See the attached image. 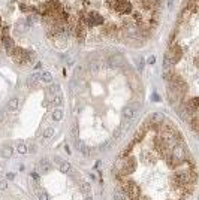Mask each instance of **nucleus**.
Wrapping results in <instances>:
<instances>
[{
    "label": "nucleus",
    "mask_w": 199,
    "mask_h": 200,
    "mask_svg": "<svg viewBox=\"0 0 199 200\" xmlns=\"http://www.w3.org/2000/svg\"><path fill=\"white\" fill-rule=\"evenodd\" d=\"M121 188L126 193V196L130 200H138L139 196H141V191H139V187L136 185V182L133 181H123L121 182Z\"/></svg>",
    "instance_id": "obj_1"
},
{
    "label": "nucleus",
    "mask_w": 199,
    "mask_h": 200,
    "mask_svg": "<svg viewBox=\"0 0 199 200\" xmlns=\"http://www.w3.org/2000/svg\"><path fill=\"white\" fill-rule=\"evenodd\" d=\"M41 79V75L39 73H33L32 76H28V79H27V85H34V84L38 82Z\"/></svg>",
    "instance_id": "obj_7"
},
{
    "label": "nucleus",
    "mask_w": 199,
    "mask_h": 200,
    "mask_svg": "<svg viewBox=\"0 0 199 200\" xmlns=\"http://www.w3.org/2000/svg\"><path fill=\"white\" fill-rule=\"evenodd\" d=\"M39 167H41L43 172H47V170H49V163H48V160H42L41 161V164H39Z\"/></svg>",
    "instance_id": "obj_14"
},
{
    "label": "nucleus",
    "mask_w": 199,
    "mask_h": 200,
    "mask_svg": "<svg viewBox=\"0 0 199 200\" xmlns=\"http://www.w3.org/2000/svg\"><path fill=\"white\" fill-rule=\"evenodd\" d=\"M78 146H79V151L84 152L85 155H90V154H91V152H90V149H89V146L85 145V144H83V142H79V144H78Z\"/></svg>",
    "instance_id": "obj_9"
},
{
    "label": "nucleus",
    "mask_w": 199,
    "mask_h": 200,
    "mask_svg": "<svg viewBox=\"0 0 199 200\" xmlns=\"http://www.w3.org/2000/svg\"><path fill=\"white\" fill-rule=\"evenodd\" d=\"M41 79L42 81H45V82H51V81H53V76H51L49 72H43V73L41 75Z\"/></svg>",
    "instance_id": "obj_11"
},
{
    "label": "nucleus",
    "mask_w": 199,
    "mask_h": 200,
    "mask_svg": "<svg viewBox=\"0 0 199 200\" xmlns=\"http://www.w3.org/2000/svg\"><path fill=\"white\" fill-rule=\"evenodd\" d=\"M136 169V160L135 159H126L123 161V166H121V173L123 175H129V173H133Z\"/></svg>",
    "instance_id": "obj_3"
},
{
    "label": "nucleus",
    "mask_w": 199,
    "mask_h": 200,
    "mask_svg": "<svg viewBox=\"0 0 199 200\" xmlns=\"http://www.w3.org/2000/svg\"><path fill=\"white\" fill-rule=\"evenodd\" d=\"M72 134H74V136H78V127H76V124H74L72 125Z\"/></svg>",
    "instance_id": "obj_17"
},
{
    "label": "nucleus",
    "mask_w": 199,
    "mask_h": 200,
    "mask_svg": "<svg viewBox=\"0 0 199 200\" xmlns=\"http://www.w3.org/2000/svg\"><path fill=\"white\" fill-rule=\"evenodd\" d=\"M17 149H18V152H20V154H26V152H27V146H26V144H24V142H18Z\"/></svg>",
    "instance_id": "obj_10"
},
{
    "label": "nucleus",
    "mask_w": 199,
    "mask_h": 200,
    "mask_svg": "<svg viewBox=\"0 0 199 200\" xmlns=\"http://www.w3.org/2000/svg\"><path fill=\"white\" fill-rule=\"evenodd\" d=\"M3 121V112H0V123Z\"/></svg>",
    "instance_id": "obj_22"
},
{
    "label": "nucleus",
    "mask_w": 199,
    "mask_h": 200,
    "mask_svg": "<svg viewBox=\"0 0 199 200\" xmlns=\"http://www.w3.org/2000/svg\"><path fill=\"white\" fill-rule=\"evenodd\" d=\"M6 188H8L6 181H0V190H6Z\"/></svg>",
    "instance_id": "obj_19"
},
{
    "label": "nucleus",
    "mask_w": 199,
    "mask_h": 200,
    "mask_svg": "<svg viewBox=\"0 0 199 200\" xmlns=\"http://www.w3.org/2000/svg\"><path fill=\"white\" fill-rule=\"evenodd\" d=\"M63 117V112L62 109H55L54 112H53V120H55V121H59V120H62Z\"/></svg>",
    "instance_id": "obj_12"
},
{
    "label": "nucleus",
    "mask_w": 199,
    "mask_h": 200,
    "mask_svg": "<svg viewBox=\"0 0 199 200\" xmlns=\"http://www.w3.org/2000/svg\"><path fill=\"white\" fill-rule=\"evenodd\" d=\"M138 200H148V197H147V196H139V199Z\"/></svg>",
    "instance_id": "obj_21"
},
{
    "label": "nucleus",
    "mask_w": 199,
    "mask_h": 200,
    "mask_svg": "<svg viewBox=\"0 0 199 200\" xmlns=\"http://www.w3.org/2000/svg\"><path fill=\"white\" fill-rule=\"evenodd\" d=\"M136 109H138L136 105H129L127 108H124V110H123V123L129 124L132 120L135 118V115H136Z\"/></svg>",
    "instance_id": "obj_2"
},
{
    "label": "nucleus",
    "mask_w": 199,
    "mask_h": 200,
    "mask_svg": "<svg viewBox=\"0 0 199 200\" xmlns=\"http://www.w3.org/2000/svg\"><path fill=\"white\" fill-rule=\"evenodd\" d=\"M172 157H174V160H177V164L183 163V161L186 160L184 148H181V146H175V148H174V151H172Z\"/></svg>",
    "instance_id": "obj_4"
},
{
    "label": "nucleus",
    "mask_w": 199,
    "mask_h": 200,
    "mask_svg": "<svg viewBox=\"0 0 199 200\" xmlns=\"http://www.w3.org/2000/svg\"><path fill=\"white\" fill-rule=\"evenodd\" d=\"M18 106H20V100L14 97V99H11L9 102H8V110L9 112H17L18 110Z\"/></svg>",
    "instance_id": "obj_6"
},
{
    "label": "nucleus",
    "mask_w": 199,
    "mask_h": 200,
    "mask_svg": "<svg viewBox=\"0 0 199 200\" xmlns=\"http://www.w3.org/2000/svg\"><path fill=\"white\" fill-rule=\"evenodd\" d=\"M53 134H54V129H53V127H48L47 130L43 131V138H45V139L53 138Z\"/></svg>",
    "instance_id": "obj_13"
},
{
    "label": "nucleus",
    "mask_w": 199,
    "mask_h": 200,
    "mask_svg": "<svg viewBox=\"0 0 199 200\" xmlns=\"http://www.w3.org/2000/svg\"><path fill=\"white\" fill-rule=\"evenodd\" d=\"M55 163H57V166H59V169H60V172H63V173H68V172H70L72 170V166L69 164L66 160H63L62 157H55Z\"/></svg>",
    "instance_id": "obj_5"
},
{
    "label": "nucleus",
    "mask_w": 199,
    "mask_h": 200,
    "mask_svg": "<svg viewBox=\"0 0 199 200\" xmlns=\"http://www.w3.org/2000/svg\"><path fill=\"white\" fill-rule=\"evenodd\" d=\"M12 155V148L11 146H5L3 149H2V157L3 159H8V157H11Z\"/></svg>",
    "instance_id": "obj_8"
},
{
    "label": "nucleus",
    "mask_w": 199,
    "mask_h": 200,
    "mask_svg": "<svg viewBox=\"0 0 199 200\" xmlns=\"http://www.w3.org/2000/svg\"><path fill=\"white\" fill-rule=\"evenodd\" d=\"M84 200H91V197H90V196H87V197H85Z\"/></svg>",
    "instance_id": "obj_23"
},
{
    "label": "nucleus",
    "mask_w": 199,
    "mask_h": 200,
    "mask_svg": "<svg viewBox=\"0 0 199 200\" xmlns=\"http://www.w3.org/2000/svg\"><path fill=\"white\" fill-rule=\"evenodd\" d=\"M81 190H83L85 194H91V188L87 182H81Z\"/></svg>",
    "instance_id": "obj_16"
},
{
    "label": "nucleus",
    "mask_w": 199,
    "mask_h": 200,
    "mask_svg": "<svg viewBox=\"0 0 199 200\" xmlns=\"http://www.w3.org/2000/svg\"><path fill=\"white\" fill-rule=\"evenodd\" d=\"M127 199V196H126V193L124 191H121V190H118L115 193V200H126Z\"/></svg>",
    "instance_id": "obj_15"
},
{
    "label": "nucleus",
    "mask_w": 199,
    "mask_h": 200,
    "mask_svg": "<svg viewBox=\"0 0 199 200\" xmlns=\"http://www.w3.org/2000/svg\"><path fill=\"white\" fill-rule=\"evenodd\" d=\"M39 200H48V197H47V196H45V194H42L41 197H39Z\"/></svg>",
    "instance_id": "obj_20"
},
{
    "label": "nucleus",
    "mask_w": 199,
    "mask_h": 200,
    "mask_svg": "<svg viewBox=\"0 0 199 200\" xmlns=\"http://www.w3.org/2000/svg\"><path fill=\"white\" fill-rule=\"evenodd\" d=\"M54 103H55V105H60V103H62V96H60V94H57V97H54Z\"/></svg>",
    "instance_id": "obj_18"
}]
</instances>
